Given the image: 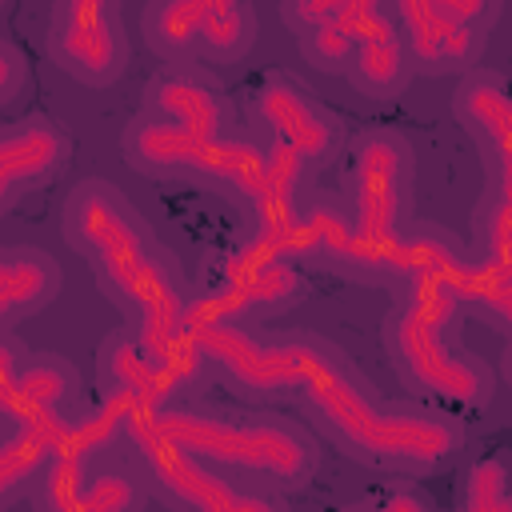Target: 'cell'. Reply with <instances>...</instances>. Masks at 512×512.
Returning <instances> with one entry per match:
<instances>
[{"label":"cell","instance_id":"cell-25","mask_svg":"<svg viewBox=\"0 0 512 512\" xmlns=\"http://www.w3.org/2000/svg\"><path fill=\"white\" fill-rule=\"evenodd\" d=\"M472 252L480 264L512 272V196L484 188L472 216Z\"/></svg>","mask_w":512,"mask_h":512},{"label":"cell","instance_id":"cell-23","mask_svg":"<svg viewBox=\"0 0 512 512\" xmlns=\"http://www.w3.org/2000/svg\"><path fill=\"white\" fill-rule=\"evenodd\" d=\"M208 0H148L140 12V32L152 56L164 64H188L200 56V24Z\"/></svg>","mask_w":512,"mask_h":512},{"label":"cell","instance_id":"cell-6","mask_svg":"<svg viewBox=\"0 0 512 512\" xmlns=\"http://www.w3.org/2000/svg\"><path fill=\"white\" fill-rule=\"evenodd\" d=\"M124 448L132 452L152 500L180 512H268L280 500L256 484L236 480L232 472L192 456L172 436L160 432L148 408H132L124 420Z\"/></svg>","mask_w":512,"mask_h":512},{"label":"cell","instance_id":"cell-14","mask_svg":"<svg viewBox=\"0 0 512 512\" xmlns=\"http://www.w3.org/2000/svg\"><path fill=\"white\" fill-rule=\"evenodd\" d=\"M236 316H276L288 312L304 296V280L288 252H276L272 244L248 236L240 248H232L220 264L216 284H208Z\"/></svg>","mask_w":512,"mask_h":512},{"label":"cell","instance_id":"cell-16","mask_svg":"<svg viewBox=\"0 0 512 512\" xmlns=\"http://www.w3.org/2000/svg\"><path fill=\"white\" fill-rule=\"evenodd\" d=\"M72 156L68 128L48 112L8 120L0 132V208L8 212L28 188L48 184Z\"/></svg>","mask_w":512,"mask_h":512},{"label":"cell","instance_id":"cell-3","mask_svg":"<svg viewBox=\"0 0 512 512\" xmlns=\"http://www.w3.org/2000/svg\"><path fill=\"white\" fill-rule=\"evenodd\" d=\"M464 296L448 280H396L380 340L404 388L448 408H488L496 372L460 344Z\"/></svg>","mask_w":512,"mask_h":512},{"label":"cell","instance_id":"cell-17","mask_svg":"<svg viewBox=\"0 0 512 512\" xmlns=\"http://www.w3.org/2000/svg\"><path fill=\"white\" fill-rule=\"evenodd\" d=\"M96 372H100V392L120 400L128 412L160 408L184 396V384L156 360V352L144 344V336L132 324H120L100 340Z\"/></svg>","mask_w":512,"mask_h":512},{"label":"cell","instance_id":"cell-26","mask_svg":"<svg viewBox=\"0 0 512 512\" xmlns=\"http://www.w3.org/2000/svg\"><path fill=\"white\" fill-rule=\"evenodd\" d=\"M296 48L312 68H320L328 76H344L348 64H352V52H356V32H352V24L344 16H332V20L300 32Z\"/></svg>","mask_w":512,"mask_h":512},{"label":"cell","instance_id":"cell-24","mask_svg":"<svg viewBox=\"0 0 512 512\" xmlns=\"http://www.w3.org/2000/svg\"><path fill=\"white\" fill-rule=\"evenodd\" d=\"M256 32H260V20L248 0H224V4L208 0L204 24H200V56L212 64H236L256 44Z\"/></svg>","mask_w":512,"mask_h":512},{"label":"cell","instance_id":"cell-2","mask_svg":"<svg viewBox=\"0 0 512 512\" xmlns=\"http://www.w3.org/2000/svg\"><path fill=\"white\" fill-rule=\"evenodd\" d=\"M60 236L84 256L100 292L144 344L156 348L184 332L180 312L188 304V284L152 224L112 180L84 176L68 188L60 204Z\"/></svg>","mask_w":512,"mask_h":512},{"label":"cell","instance_id":"cell-4","mask_svg":"<svg viewBox=\"0 0 512 512\" xmlns=\"http://www.w3.org/2000/svg\"><path fill=\"white\" fill-rule=\"evenodd\" d=\"M164 436L192 456L232 472L264 492H296L320 468V440L300 420L280 412H248L220 404H160L148 408Z\"/></svg>","mask_w":512,"mask_h":512},{"label":"cell","instance_id":"cell-21","mask_svg":"<svg viewBox=\"0 0 512 512\" xmlns=\"http://www.w3.org/2000/svg\"><path fill=\"white\" fill-rule=\"evenodd\" d=\"M148 500H152V488L144 484V472L136 468L132 452L116 444L88 460L80 476L76 512H140L148 508Z\"/></svg>","mask_w":512,"mask_h":512},{"label":"cell","instance_id":"cell-5","mask_svg":"<svg viewBox=\"0 0 512 512\" xmlns=\"http://www.w3.org/2000/svg\"><path fill=\"white\" fill-rule=\"evenodd\" d=\"M120 152L140 176H188L244 212L256 208L264 192V172H268V144L256 140L252 132H224V136H192L168 120L156 116H136L120 132Z\"/></svg>","mask_w":512,"mask_h":512},{"label":"cell","instance_id":"cell-19","mask_svg":"<svg viewBox=\"0 0 512 512\" xmlns=\"http://www.w3.org/2000/svg\"><path fill=\"white\" fill-rule=\"evenodd\" d=\"M60 260L36 244H4L0 252V324L16 332L20 320L44 312L60 296Z\"/></svg>","mask_w":512,"mask_h":512},{"label":"cell","instance_id":"cell-10","mask_svg":"<svg viewBox=\"0 0 512 512\" xmlns=\"http://www.w3.org/2000/svg\"><path fill=\"white\" fill-rule=\"evenodd\" d=\"M248 132L264 144L292 148L308 168H328L344 148V124L296 76L272 72L248 96Z\"/></svg>","mask_w":512,"mask_h":512},{"label":"cell","instance_id":"cell-8","mask_svg":"<svg viewBox=\"0 0 512 512\" xmlns=\"http://www.w3.org/2000/svg\"><path fill=\"white\" fill-rule=\"evenodd\" d=\"M48 60L84 88H108L124 76L132 44L120 20V0H52Z\"/></svg>","mask_w":512,"mask_h":512},{"label":"cell","instance_id":"cell-20","mask_svg":"<svg viewBox=\"0 0 512 512\" xmlns=\"http://www.w3.org/2000/svg\"><path fill=\"white\" fill-rule=\"evenodd\" d=\"M344 76L368 100H392L408 88L416 68H412V56L404 48V36H400L396 20L372 28L368 36L356 40V52H352V64H348Z\"/></svg>","mask_w":512,"mask_h":512},{"label":"cell","instance_id":"cell-13","mask_svg":"<svg viewBox=\"0 0 512 512\" xmlns=\"http://www.w3.org/2000/svg\"><path fill=\"white\" fill-rule=\"evenodd\" d=\"M452 116L484 160V188L512 196V84L492 68H472L452 92Z\"/></svg>","mask_w":512,"mask_h":512},{"label":"cell","instance_id":"cell-1","mask_svg":"<svg viewBox=\"0 0 512 512\" xmlns=\"http://www.w3.org/2000/svg\"><path fill=\"white\" fill-rule=\"evenodd\" d=\"M300 408L312 428L336 444L344 456L384 468L420 476L440 468L448 456L464 448V420L444 404L420 400H388L376 384L328 340L308 332L304 376L296 384Z\"/></svg>","mask_w":512,"mask_h":512},{"label":"cell","instance_id":"cell-32","mask_svg":"<svg viewBox=\"0 0 512 512\" xmlns=\"http://www.w3.org/2000/svg\"><path fill=\"white\" fill-rule=\"evenodd\" d=\"M212 4H224V0H212Z\"/></svg>","mask_w":512,"mask_h":512},{"label":"cell","instance_id":"cell-15","mask_svg":"<svg viewBox=\"0 0 512 512\" xmlns=\"http://www.w3.org/2000/svg\"><path fill=\"white\" fill-rule=\"evenodd\" d=\"M392 20L404 36V48L412 56V68L420 76H448V72H472L484 56L488 28L460 24L448 12H440L432 0H388Z\"/></svg>","mask_w":512,"mask_h":512},{"label":"cell","instance_id":"cell-12","mask_svg":"<svg viewBox=\"0 0 512 512\" xmlns=\"http://www.w3.org/2000/svg\"><path fill=\"white\" fill-rule=\"evenodd\" d=\"M396 244V240H392ZM392 244L372 240L356 228L352 208L328 196L304 200L300 208V256L356 280V284H388L392 280Z\"/></svg>","mask_w":512,"mask_h":512},{"label":"cell","instance_id":"cell-22","mask_svg":"<svg viewBox=\"0 0 512 512\" xmlns=\"http://www.w3.org/2000/svg\"><path fill=\"white\" fill-rule=\"evenodd\" d=\"M72 416L56 420H24V424H0V504H12L20 488H32L44 472L48 456L64 440Z\"/></svg>","mask_w":512,"mask_h":512},{"label":"cell","instance_id":"cell-11","mask_svg":"<svg viewBox=\"0 0 512 512\" xmlns=\"http://www.w3.org/2000/svg\"><path fill=\"white\" fill-rule=\"evenodd\" d=\"M88 408L80 368L60 352H36L4 332L0 340V424L56 420Z\"/></svg>","mask_w":512,"mask_h":512},{"label":"cell","instance_id":"cell-27","mask_svg":"<svg viewBox=\"0 0 512 512\" xmlns=\"http://www.w3.org/2000/svg\"><path fill=\"white\" fill-rule=\"evenodd\" d=\"M460 508H468V512H504V508H512V468L500 456L472 460L468 472H464Z\"/></svg>","mask_w":512,"mask_h":512},{"label":"cell","instance_id":"cell-28","mask_svg":"<svg viewBox=\"0 0 512 512\" xmlns=\"http://www.w3.org/2000/svg\"><path fill=\"white\" fill-rule=\"evenodd\" d=\"M348 4L352 0H280V20H284L288 32L300 36V32H308V28L340 16Z\"/></svg>","mask_w":512,"mask_h":512},{"label":"cell","instance_id":"cell-31","mask_svg":"<svg viewBox=\"0 0 512 512\" xmlns=\"http://www.w3.org/2000/svg\"><path fill=\"white\" fill-rule=\"evenodd\" d=\"M500 372H504V384H512V340L504 348V360H500Z\"/></svg>","mask_w":512,"mask_h":512},{"label":"cell","instance_id":"cell-29","mask_svg":"<svg viewBox=\"0 0 512 512\" xmlns=\"http://www.w3.org/2000/svg\"><path fill=\"white\" fill-rule=\"evenodd\" d=\"M24 80H28V56L12 36H4L0 40V104H12Z\"/></svg>","mask_w":512,"mask_h":512},{"label":"cell","instance_id":"cell-18","mask_svg":"<svg viewBox=\"0 0 512 512\" xmlns=\"http://www.w3.org/2000/svg\"><path fill=\"white\" fill-rule=\"evenodd\" d=\"M140 112L144 116H156V120H168L192 136H224L232 132V104L224 96V88L188 68V64H168L160 68L144 92H140Z\"/></svg>","mask_w":512,"mask_h":512},{"label":"cell","instance_id":"cell-7","mask_svg":"<svg viewBox=\"0 0 512 512\" xmlns=\"http://www.w3.org/2000/svg\"><path fill=\"white\" fill-rule=\"evenodd\" d=\"M192 336L200 340L208 368L224 376L236 392H252V396L296 392L304 376V352H308L304 328L272 332L252 324V316H220L200 324Z\"/></svg>","mask_w":512,"mask_h":512},{"label":"cell","instance_id":"cell-30","mask_svg":"<svg viewBox=\"0 0 512 512\" xmlns=\"http://www.w3.org/2000/svg\"><path fill=\"white\" fill-rule=\"evenodd\" d=\"M440 12H448L452 20L460 24H476V28H488L496 20V8L500 0H432Z\"/></svg>","mask_w":512,"mask_h":512},{"label":"cell","instance_id":"cell-9","mask_svg":"<svg viewBox=\"0 0 512 512\" xmlns=\"http://www.w3.org/2000/svg\"><path fill=\"white\" fill-rule=\"evenodd\" d=\"M412 144L392 128H368L352 140V220L372 240L392 244L412 220Z\"/></svg>","mask_w":512,"mask_h":512}]
</instances>
